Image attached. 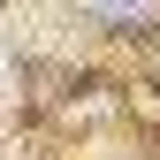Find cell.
<instances>
[{"label": "cell", "instance_id": "cell-1", "mask_svg": "<svg viewBox=\"0 0 160 160\" xmlns=\"http://www.w3.org/2000/svg\"><path fill=\"white\" fill-rule=\"evenodd\" d=\"M0 107H15V61H8V46H0Z\"/></svg>", "mask_w": 160, "mask_h": 160}]
</instances>
